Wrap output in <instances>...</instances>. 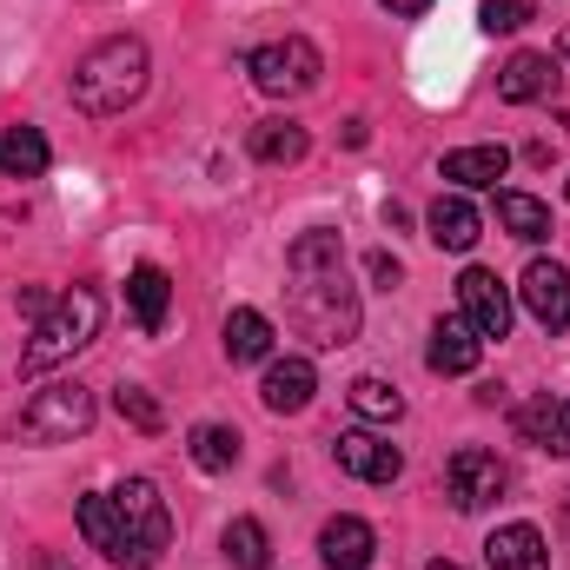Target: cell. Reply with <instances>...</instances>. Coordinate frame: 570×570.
Returning a JSON list of instances; mask_svg holds the SVG:
<instances>
[{"mask_svg": "<svg viewBox=\"0 0 570 570\" xmlns=\"http://www.w3.org/2000/svg\"><path fill=\"white\" fill-rule=\"evenodd\" d=\"M285 318L298 338L318 352H338L358 338V285L345 279V246L338 233H298L285 253Z\"/></svg>", "mask_w": 570, "mask_h": 570, "instance_id": "6da1fadb", "label": "cell"}, {"mask_svg": "<svg viewBox=\"0 0 570 570\" xmlns=\"http://www.w3.org/2000/svg\"><path fill=\"white\" fill-rule=\"evenodd\" d=\"M80 538L120 570H159L166 544H173V511L153 478H127L114 491L80 498Z\"/></svg>", "mask_w": 570, "mask_h": 570, "instance_id": "7a4b0ae2", "label": "cell"}, {"mask_svg": "<svg viewBox=\"0 0 570 570\" xmlns=\"http://www.w3.org/2000/svg\"><path fill=\"white\" fill-rule=\"evenodd\" d=\"M67 94H73V107H80L87 120H114V114H127V107L146 94V40H134V33L100 40V47L73 67Z\"/></svg>", "mask_w": 570, "mask_h": 570, "instance_id": "3957f363", "label": "cell"}, {"mask_svg": "<svg viewBox=\"0 0 570 570\" xmlns=\"http://www.w3.org/2000/svg\"><path fill=\"white\" fill-rule=\"evenodd\" d=\"M100 325H107V298H100L94 285L60 292V298L33 318V338H27V352H20V372H27V379H40V372L67 365L73 352H87V345L100 338Z\"/></svg>", "mask_w": 570, "mask_h": 570, "instance_id": "277c9868", "label": "cell"}, {"mask_svg": "<svg viewBox=\"0 0 570 570\" xmlns=\"http://www.w3.org/2000/svg\"><path fill=\"white\" fill-rule=\"evenodd\" d=\"M87 425H94V392H87L80 379H60V385L33 392V399L20 405L13 438H20V444H67V438H80Z\"/></svg>", "mask_w": 570, "mask_h": 570, "instance_id": "5b68a950", "label": "cell"}, {"mask_svg": "<svg viewBox=\"0 0 570 570\" xmlns=\"http://www.w3.org/2000/svg\"><path fill=\"white\" fill-rule=\"evenodd\" d=\"M246 73H253L259 94H273V100H298V94L318 87L325 60H318V47H312L305 33H285V40H266V47L246 53Z\"/></svg>", "mask_w": 570, "mask_h": 570, "instance_id": "8992f818", "label": "cell"}, {"mask_svg": "<svg viewBox=\"0 0 570 570\" xmlns=\"http://www.w3.org/2000/svg\"><path fill=\"white\" fill-rule=\"evenodd\" d=\"M504 484H511V471L498 464V451L464 444V451H451V464H444V498H451L458 511H484L491 498H504Z\"/></svg>", "mask_w": 570, "mask_h": 570, "instance_id": "52a82bcc", "label": "cell"}, {"mask_svg": "<svg viewBox=\"0 0 570 570\" xmlns=\"http://www.w3.org/2000/svg\"><path fill=\"white\" fill-rule=\"evenodd\" d=\"M458 318L478 338H504L511 332V292H504V279L484 273V266H464V279H458Z\"/></svg>", "mask_w": 570, "mask_h": 570, "instance_id": "ba28073f", "label": "cell"}, {"mask_svg": "<svg viewBox=\"0 0 570 570\" xmlns=\"http://www.w3.org/2000/svg\"><path fill=\"white\" fill-rule=\"evenodd\" d=\"M332 458H338V471L358 478V484H399V471H405V451L385 444L379 431H338Z\"/></svg>", "mask_w": 570, "mask_h": 570, "instance_id": "9c48e42d", "label": "cell"}, {"mask_svg": "<svg viewBox=\"0 0 570 570\" xmlns=\"http://www.w3.org/2000/svg\"><path fill=\"white\" fill-rule=\"evenodd\" d=\"M518 298L544 332H570V273L558 259H531L524 279H518Z\"/></svg>", "mask_w": 570, "mask_h": 570, "instance_id": "30bf717a", "label": "cell"}, {"mask_svg": "<svg viewBox=\"0 0 570 570\" xmlns=\"http://www.w3.org/2000/svg\"><path fill=\"white\" fill-rule=\"evenodd\" d=\"M312 392H318V372H312V358L305 352H285V358H266V379H259V399H266V412H305L312 405Z\"/></svg>", "mask_w": 570, "mask_h": 570, "instance_id": "8fae6325", "label": "cell"}, {"mask_svg": "<svg viewBox=\"0 0 570 570\" xmlns=\"http://www.w3.org/2000/svg\"><path fill=\"white\" fill-rule=\"evenodd\" d=\"M425 226H431V246H438V253H471L478 233H484V219H478V206H471L464 193H438L431 213H425Z\"/></svg>", "mask_w": 570, "mask_h": 570, "instance_id": "7c38bea8", "label": "cell"}, {"mask_svg": "<svg viewBox=\"0 0 570 570\" xmlns=\"http://www.w3.org/2000/svg\"><path fill=\"white\" fill-rule=\"evenodd\" d=\"M558 80H564V73H558L551 53H511L504 73H498V94H504L511 107H531V100H551Z\"/></svg>", "mask_w": 570, "mask_h": 570, "instance_id": "4fadbf2b", "label": "cell"}, {"mask_svg": "<svg viewBox=\"0 0 570 570\" xmlns=\"http://www.w3.org/2000/svg\"><path fill=\"white\" fill-rule=\"evenodd\" d=\"M318 558H325V570H372L379 538H372L365 518H332V524L318 531Z\"/></svg>", "mask_w": 570, "mask_h": 570, "instance_id": "5bb4252c", "label": "cell"}, {"mask_svg": "<svg viewBox=\"0 0 570 570\" xmlns=\"http://www.w3.org/2000/svg\"><path fill=\"white\" fill-rule=\"evenodd\" d=\"M478 352H484V338H478L464 318H438V325H431L425 365L431 372H444V379H464V372H478Z\"/></svg>", "mask_w": 570, "mask_h": 570, "instance_id": "9a60e30c", "label": "cell"}, {"mask_svg": "<svg viewBox=\"0 0 570 570\" xmlns=\"http://www.w3.org/2000/svg\"><path fill=\"white\" fill-rule=\"evenodd\" d=\"M504 173H511V153H504V146H458V153H444V179H451V193L498 186Z\"/></svg>", "mask_w": 570, "mask_h": 570, "instance_id": "2e32d148", "label": "cell"}, {"mask_svg": "<svg viewBox=\"0 0 570 570\" xmlns=\"http://www.w3.org/2000/svg\"><path fill=\"white\" fill-rule=\"evenodd\" d=\"M484 558H491V570H551V551H544V531H538V524H504V531H491Z\"/></svg>", "mask_w": 570, "mask_h": 570, "instance_id": "e0dca14e", "label": "cell"}, {"mask_svg": "<svg viewBox=\"0 0 570 570\" xmlns=\"http://www.w3.org/2000/svg\"><path fill=\"white\" fill-rule=\"evenodd\" d=\"M226 358H233V365H259V358H273V318L253 312V305L226 312Z\"/></svg>", "mask_w": 570, "mask_h": 570, "instance_id": "ac0fdd59", "label": "cell"}, {"mask_svg": "<svg viewBox=\"0 0 570 570\" xmlns=\"http://www.w3.org/2000/svg\"><path fill=\"white\" fill-rule=\"evenodd\" d=\"M47 159H53V146H47L40 127H7V134H0V173H7V179H40Z\"/></svg>", "mask_w": 570, "mask_h": 570, "instance_id": "d6986e66", "label": "cell"}, {"mask_svg": "<svg viewBox=\"0 0 570 570\" xmlns=\"http://www.w3.org/2000/svg\"><path fill=\"white\" fill-rule=\"evenodd\" d=\"M246 146H253V159H259V166H298V159H305V146H312V134H305L298 120H259Z\"/></svg>", "mask_w": 570, "mask_h": 570, "instance_id": "ffe728a7", "label": "cell"}, {"mask_svg": "<svg viewBox=\"0 0 570 570\" xmlns=\"http://www.w3.org/2000/svg\"><path fill=\"white\" fill-rule=\"evenodd\" d=\"M498 226H504L511 239L538 246V239H551V206L531 199V193H498Z\"/></svg>", "mask_w": 570, "mask_h": 570, "instance_id": "44dd1931", "label": "cell"}, {"mask_svg": "<svg viewBox=\"0 0 570 570\" xmlns=\"http://www.w3.org/2000/svg\"><path fill=\"white\" fill-rule=\"evenodd\" d=\"M127 305H134L140 332H159V325H166V305H173V279H166L159 266H140V273L127 279Z\"/></svg>", "mask_w": 570, "mask_h": 570, "instance_id": "7402d4cb", "label": "cell"}, {"mask_svg": "<svg viewBox=\"0 0 570 570\" xmlns=\"http://www.w3.org/2000/svg\"><path fill=\"white\" fill-rule=\"evenodd\" d=\"M186 458H193L199 471H213V478H219V471H233V464H239V431H233V425H193V431H186Z\"/></svg>", "mask_w": 570, "mask_h": 570, "instance_id": "603a6c76", "label": "cell"}, {"mask_svg": "<svg viewBox=\"0 0 570 570\" xmlns=\"http://www.w3.org/2000/svg\"><path fill=\"white\" fill-rule=\"evenodd\" d=\"M219 544H226V558H233L239 570H266V564H273V538H266V524H259V518H233Z\"/></svg>", "mask_w": 570, "mask_h": 570, "instance_id": "cb8c5ba5", "label": "cell"}, {"mask_svg": "<svg viewBox=\"0 0 570 570\" xmlns=\"http://www.w3.org/2000/svg\"><path fill=\"white\" fill-rule=\"evenodd\" d=\"M345 405H352L358 419H372V425H392V419H405V399H399L385 379H352V385H345Z\"/></svg>", "mask_w": 570, "mask_h": 570, "instance_id": "d4e9b609", "label": "cell"}, {"mask_svg": "<svg viewBox=\"0 0 570 570\" xmlns=\"http://www.w3.org/2000/svg\"><path fill=\"white\" fill-rule=\"evenodd\" d=\"M114 405H120V419H127L134 431H146V438L166 425V412L153 405V392H146V385H120V392H114Z\"/></svg>", "mask_w": 570, "mask_h": 570, "instance_id": "484cf974", "label": "cell"}, {"mask_svg": "<svg viewBox=\"0 0 570 570\" xmlns=\"http://www.w3.org/2000/svg\"><path fill=\"white\" fill-rule=\"evenodd\" d=\"M531 13H538L531 0H484V7H478V27H484V33H518Z\"/></svg>", "mask_w": 570, "mask_h": 570, "instance_id": "4316f807", "label": "cell"}, {"mask_svg": "<svg viewBox=\"0 0 570 570\" xmlns=\"http://www.w3.org/2000/svg\"><path fill=\"white\" fill-rule=\"evenodd\" d=\"M551 419H558V399H531V405L518 412V431H524V444H538V451H544V438H551Z\"/></svg>", "mask_w": 570, "mask_h": 570, "instance_id": "83f0119b", "label": "cell"}, {"mask_svg": "<svg viewBox=\"0 0 570 570\" xmlns=\"http://www.w3.org/2000/svg\"><path fill=\"white\" fill-rule=\"evenodd\" d=\"M544 451L570 458V399H558V419H551V438H544Z\"/></svg>", "mask_w": 570, "mask_h": 570, "instance_id": "f1b7e54d", "label": "cell"}, {"mask_svg": "<svg viewBox=\"0 0 570 570\" xmlns=\"http://www.w3.org/2000/svg\"><path fill=\"white\" fill-rule=\"evenodd\" d=\"M365 273H372V279L385 285V292H392V285L405 279V273H399V259H392V253H372V259H365Z\"/></svg>", "mask_w": 570, "mask_h": 570, "instance_id": "f546056e", "label": "cell"}, {"mask_svg": "<svg viewBox=\"0 0 570 570\" xmlns=\"http://www.w3.org/2000/svg\"><path fill=\"white\" fill-rule=\"evenodd\" d=\"M47 305H53V298H47V292H40V285H27V292H20V312H27V318H40V312H47Z\"/></svg>", "mask_w": 570, "mask_h": 570, "instance_id": "4dcf8cb0", "label": "cell"}, {"mask_svg": "<svg viewBox=\"0 0 570 570\" xmlns=\"http://www.w3.org/2000/svg\"><path fill=\"white\" fill-rule=\"evenodd\" d=\"M385 7H392V13H405V20H412V13H425L431 0H385Z\"/></svg>", "mask_w": 570, "mask_h": 570, "instance_id": "1f68e13d", "label": "cell"}, {"mask_svg": "<svg viewBox=\"0 0 570 570\" xmlns=\"http://www.w3.org/2000/svg\"><path fill=\"white\" fill-rule=\"evenodd\" d=\"M33 570H73V564H67V558H53V551H47V558H40V564H33Z\"/></svg>", "mask_w": 570, "mask_h": 570, "instance_id": "d6a6232c", "label": "cell"}, {"mask_svg": "<svg viewBox=\"0 0 570 570\" xmlns=\"http://www.w3.org/2000/svg\"><path fill=\"white\" fill-rule=\"evenodd\" d=\"M558 53H564V60H570V27H564V33H558Z\"/></svg>", "mask_w": 570, "mask_h": 570, "instance_id": "836d02e7", "label": "cell"}, {"mask_svg": "<svg viewBox=\"0 0 570 570\" xmlns=\"http://www.w3.org/2000/svg\"><path fill=\"white\" fill-rule=\"evenodd\" d=\"M431 570H458V564H444V558H438V564H431Z\"/></svg>", "mask_w": 570, "mask_h": 570, "instance_id": "e575fe53", "label": "cell"}, {"mask_svg": "<svg viewBox=\"0 0 570 570\" xmlns=\"http://www.w3.org/2000/svg\"><path fill=\"white\" fill-rule=\"evenodd\" d=\"M564 193H570V179H564Z\"/></svg>", "mask_w": 570, "mask_h": 570, "instance_id": "d590c367", "label": "cell"}]
</instances>
